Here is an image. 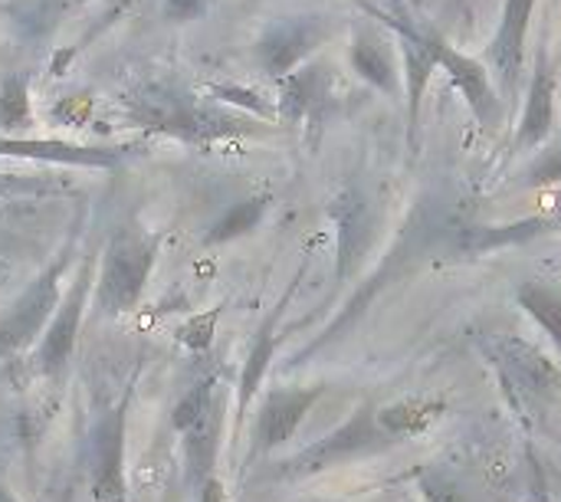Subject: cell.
Wrapping results in <instances>:
<instances>
[{"label":"cell","instance_id":"cell-1","mask_svg":"<svg viewBox=\"0 0 561 502\" xmlns=\"http://www.w3.org/2000/svg\"><path fill=\"white\" fill-rule=\"evenodd\" d=\"M122 112L131 125L181 141L207 145L233 135H250L253 122L224 109L214 99H201L171 79H151L122 95Z\"/></svg>","mask_w":561,"mask_h":502},{"label":"cell","instance_id":"cell-2","mask_svg":"<svg viewBox=\"0 0 561 502\" xmlns=\"http://www.w3.org/2000/svg\"><path fill=\"white\" fill-rule=\"evenodd\" d=\"M158 253H161V233L145 230L135 220L115 227L102 250L95 306L105 316H125L128 309H135L151 279Z\"/></svg>","mask_w":561,"mask_h":502},{"label":"cell","instance_id":"cell-3","mask_svg":"<svg viewBox=\"0 0 561 502\" xmlns=\"http://www.w3.org/2000/svg\"><path fill=\"white\" fill-rule=\"evenodd\" d=\"M362 7L368 10V16L385 26L391 33V39L398 43V53L404 59V102H408V145L417 148V122H421V105L424 95L431 89V79L437 72V56L431 49L427 30L431 20L417 16L414 10H408L401 0L394 3H371L362 0Z\"/></svg>","mask_w":561,"mask_h":502},{"label":"cell","instance_id":"cell-4","mask_svg":"<svg viewBox=\"0 0 561 502\" xmlns=\"http://www.w3.org/2000/svg\"><path fill=\"white\" fill-rule=\"evenodd\" d=\"M135 378L125 385L118 401L102 404L92 434H89V493L92 502H128L125 483V431H128V411H131Z\"/></svg>","mask_w":561,"mask_h":502},{"label":"cell","instance_id":"cell-5","mask_svg":"<svg viewBox=\"0 0 561 502\" xmlns=\"http://www.w3.org/2000/svg\"><path fill=\"white\" fill-rule=\"evenodd\" d=\"M388 447H394V441L378 424V408L375 404H362L348 421H342L322 441H316L306 450H299L296 457L283 460L279 464V477H312V474L342 467V464H348L355 457H365V454H375V450H388Z\"/></svg>","mask_w":561,"mask_h":502},{"label":"cell","instance_id":"cell-6","mask_svg":"<svg viewBox=\"0 0 561 502\" xmlns=\"http://www.w3.org/2000/svg\"><path fill=\"white\" fill-rule=\"evenodd\" d=\"M76 253V240H69L56 260L23 289V296L10 306V312L0 319V362L7 355H16L20 349H26L36 335L46 332V322H53L56 309H59V293H62V276L69 270V260Z\"/></svg>","mask_w":561,"mask_h":502},{"label":"cell","instance_id":"cell-7","mask_svg":"<svg viewBox=\"0 0 561 502\" xmlns=\"http://www.w3.org/2000/svg\"><path fill=\"white\" fill-rule=\"evenodd\" d=\"M332 36V20L322 13H283L276 20H270L260 36H256V62L260 69L279 82L289 72H296L299 66H306L319 46H325V39Z\"/></svg>","mask_w":561,"mask_h":502},{"label":"cell","instance_id":"cell-8","mask_svg":"<svg viewBox=\"0 0 561 502\" xmlns=\"http://www.w3.org/2000/svg\"><path fill=\"white\" fill-rule=\"evenodd\" d=\"M427 39H431L434 56H437V69L447 72V79H450L454 89L463 95V102H467V109L477 115V122L486 125V128L500 125L503 115H506V102H503V95H500V89H496V82H493L490 66H486L483 59H477V56L457 49L434 23H431V30H427Z\"/></svg>","mask_w":561,"mask_h":502},{"label":"cell","instance_id":"cell-9","mask_svg":"<svg viewBox=\"0 0 561 502\" xmlns=\"http://www.w3.org/2000/svg\"><path fill=\"white\" fill-rule=\"evenodd\" d=\"M539 0H503L496 30L486 46V66L493 72V82L503 95V102L519 99L526 56H529V26Z\"/></svg>","mask_w":561,"mask_h":502},{"label":"cell","instance_id":"cell-10","mask_svg":"<svg viewBox=\"0 0 561 502\" xmlns=\"http://www.w3.org/2000/svg\"><path fill=\"white\" fill-rule=\"evenodd\" d=\"M493 362L506 372V381L533 404L561 401V365L552 362L539 345L523 335H500L493 345Z\"/></svg>","mask_w":561,"mask_h":502},{"label":"cell","instance_id":"cell-11","mask_svg":"<svg viewBox=\"0 0 561 502\" xmlns=\"http://www.w3.org/2000/svg\"><path fill=\"white\" fill-rule=\"evenodd\" d=\"M95 283V253L82 256V266L76 273V283L69 286L66 299L59 303L53 322L46 326L43 339H39V352H36V368L46 378H59L76 352V339H79V326H82V312L89 303Z\"/></svg>","mask_w":561,"mask_h":502},{"label":"cell","instance_id":"cell-12","mask_svg":"<svg viewBox=\"0 0 561 502\" xmlns=\"http://www.w3.org/2000/svg\"><path fill=\"white\" fill-rule=\"evenodd\" d=\"M329 217H332L335 237H339L335 276H339V283H345L348 276H355V270L365 263V256H368V250H371V243H375L378 210H375L371 197L365 194V187L345 184V187L332 197Z\"/></svg>","mask_w":561,"mask_h":502},{"label":"cell","instance_id":"cell-13","mask_svg":"<svg viewBox=\"0 0 561 502\" xmlns=\"http://www.w3.org/2000/svg\"><path fill=\"white\" fill-rule=\"evenodd\" d=\"M138 145H82L66 138H23V135H0V158H20L36 164L56 168H118L131 158Z\"/></svg>","mask_w":561,"mask_h":502},{"label":"cell","instance_id":"cell-14","mask_svg":"<svg viewBox=\"0 0 561 502\" xmlns=\"http://www.w3.org/2000/svg\"><path fill=\"white\" fill-rule=\"evenodd\" d=\"M559 132V72L549 56V46H539L536 69L523 99V115L516 125V148L536 151Z\"/></svg>","mask_w":561,"mask_h":502},{"label":"cell","instance_id":"cell-15","mask_svg":"<svg viewBox=\"0 0 561 502\" xmlns=\"http://www.w3.org/2000/svg\"><path fill=\"white\" fill-rule=\"evenodd\" d=\"M322 395H325V388H319V385L270 391L260 408L256 427H253V454H273V450L286 447Z\"/></svg>","mask_w":561,"mask_h":502},{"label":"cell","instance_id":"cell-16","mask_svg":"<svg viewBox=\"0 0 561 502\" xmlns=\"http://www.w3.org/2000/svg\"><path fill=\"white\" fill-rule=\"evenodd\" d=\"M391 33H385V26H375V23H362L352 36V46H348V62L355 69V76L362 82H368L371 89L398 99L404 92L401 85V72H398V56H394V46H391Z\"/></svg>","mask_w":561,"mask_h":502},{"label":"cell","instance_id":"cell-17","mask_svg":"<svg viewBox=\"0 0 561 502\" xmlns=\"http://www.w3.org/2000/svg\"><path fill=\"white\" fill-rule=\"evenodd\" d=\"M329 69L325 66H316V62H306L299 66L296 72H289L286 79H279V95H276V118L289 122V125H299V122H309V118H319L325 102H329Z\"/></svg>","mask_w":561,"mask_h":502},{"label":"cell","instance_id":"cell-18","mask_svg":"<svg viewBox=\"0 0 561 502\" xmlns=\"http://www.w3.org/2000/svg\"><path fill=\"white\" fill-rule=\"evenodd\" d=\"M220 404H214L191 431L181 434L184 441V464H187V483H194L197 490L214 477V460H217V447H220Z\"/></svg>","mask_w":561,"mask_h":502},{"label":"cell","instance_id":"cell-19","mask_svg":"<svg viewBox=\"0 0 561 502\" xmlns=\"http://www.w3.org/2000/svg\"><path fill=\"white\" fill-rule=\"evenodd\" d=\"M286 303H289V293H286V296H283V303L266 316L263 329H260V332H256V339H253V349H250L247 365H243V375H240V395H237V411H240V418L247 414V408H250V401H253V395H256L260 381H263V378H266V372H270V362H273L276 345H279L276 326H279V319H283Z\"/></svg>","mask_w":561,"mask_h":502},{"label":"cell","instance_id":"cell-20","mask_svg":"<svg viewBox=\"0 0 561 502\" xmlns=\"http://www.w3.org/2000/svg\"><path fill=\"white\" fill-rule=\"evenodd\" d=\"M444 401H431V398H408V401H394L378 408V424L385 427V434L401 444L411 437H421L424 431H431V424L444 414Z\"/></svg>","mask_w":561,"mask_h":502},{"label":"cell","instance_id":"cell-21","mask_svg":"<svg viewBox=\"0 0 561 502\" xmlns=\"http://www.w3.org/2000/svg\"><path fill=\"white\" fill-rule=\"evenodd\" d=\"M519 309L552 339L556 352L561 355V289L549 279H526L516 289Z\"/></svg>","mask_w":561,"mask_h":502},{"label":"cell","instance_id":"cell-22","mask_svg":"<svg viewBox=\"0 0 561 502\" xmlns=\"http://www.w3.org/2000/svg\"><path fill=\"white\" fill-rule=\"evenodd\" d=\"M72 191L69 178L59 174H16V171H0V207H16V204H36L43 197H59Z\"/></svg>","mask_w":561,"mask_h":502},{"label":"cell","instance_id":"cell-23","mask_svg":"<svg viewBox=\"0 0 561 502\" xmlns=\"http://www.w3.org/2000/svg\"><path fill=\"white\" fill-rule=\"evenodd\" d=\"M270 204H273L270 194H253V197L237 201V204L210 227V233H207L204 243H207V247H217V243H230V240H237V237H247L250 230H256V227L263 224Z\"/></svg>","mask_w":561,"mask_h":502},{"label":"cell","instance_id":"cell-24","mask_svg":"<svg viewBox=\"0 0 561 502\" xmlns=\"http://www.w3.org/2000/svg\"><path fill=\"white\" fill-rule=\"evenodd\" d=\"M33 99H30V72L13 69L0 79V132L33 128Z\"/></svg>","mask_w":561,"mask_h":502},{"label":"cell","instance_id":"cell-25","mask_svg":"<svg viewBox=\"0 0 561 502\" xmlns=\"http://www.w3.org/2000/svg\"><path fill=\"white\" fill-rule=\"evenodd\" d=\"M214 404H217V375H204V378H197V381L181 395V401L174 404V411H171V427H174L178 434L191 431Z\"/></svg>","mask_w":561,"mask_h":502},{"label":"cell","instance_id":"cell-26","mask_svg":"<svg viewBox=\"0 0 561 502\" xmlns=\"http://www.w3.org/2000/svg\"><path fill=\"white\" fill-rule=\"evenodd\" d=\"M417 490L424 502H477L470 487L447 467H424L417 474Z\"/></svg>","mask_w":561,"mask_h":502},{"label":"cell","instance_id":"cell-27","mask_svg":"<svg viewBox=\"0 0 561 502\" xmlns=\"http://www.w3.org/2000/svg\"><path fill=\"white\" fill-rule=\"evenodd\" d=\"M207 95L214 102H224V105H240L253 115H263V118H273L276 115V102H266L260 92L253 89H243V85H230V82H220V85H210Z\"/></svg>","mask_w":561,"mask_h":502},{"label":"cell","instance_id":"cell-28","mask_svg":"<svg viewBox=\"0 0 561 502\" xmlns=\"http://www.w3.org/2000/svg\"><path fill=\"white\" fill-rule=\"evenodd\" d=\"M217 319H220V309H210V312H197L191 316L187 322L178 326V342L187 345L191 352H207L210 342H214V329H217Z\"/></svg>","mask_w":561,"mask_h":502},{"label":"cell","instance_id":"cell-29","mask_svg":"<svg viewBox=\"0 0 561 502\" xmlns=\"http://www.w3.org/2000/svg\"><path fill=\"white\" fill-rule=\"evenodd\" d=\"M210 3L214 0H164L161 16L168 23H191V20H201L210 10Z\"/></svg>","mask_w":561,"mask_h":502},{"label":"cell","instance_id":"cell-30","mask_svg":"<svg viewBox=\"0 0 561 502\" xmlns=\"http://www.w3.org/2000/svg\"><path fill=\"white\" fill-rule=\"evenodd\" d=\"M92 115V99H85V95H69V99H59L56 102V109H53V118L59 122V125H82L85 118Z\"/></svg>","mask_w":561,"mask_h":502},{"label":"cell","instance_id":"cell-31","mask_svg":"<svg viewBox=\"0 0 561 502\" xmlns=\"http://www.w3.org/2000/svg\"><path fill=\"white\" fill-rule=\"evenodd\" d=\"M201 502H227V497H224V483L210 477V480L201 487Z\"/></svg>","mask_w":561,"mask_h":502},{"label":"cell","instance_id":"cell-32","mask_svg":"<svg viewBox=\"0 0 561 502\" xmlns=\"http://www.w3.org/2000/svg\"><path fill=\"white\" fill-rule=\"evenodd\" d=\"M10 273H13V266H10V260H7V256L0 253V286H3L7 279H10Z\"/></svg>","mask_w":561,"mask_h":502},{"label":"cell","instance_id":"cell-33","mask_svg":"<svg viewBox=\"0 0 561 502\" xmlns=\"http://www.w3.org/2000/svg\"><path fill=\"white\" fill-rule=\"evenodd\" d=\"M0 502H16L13 497H10V490H7L3 483H0Z\"/></svg>","mask_w":561,"mask_h":502},{"label":"cell","instance_id":"cell-34","mask_svg":"<svg viewBox=\"0 0 561 502\" xmlns=\"http://www.w3.org/2000/svg\"><path fill=\"white\" fill-rule=\"evenodd\" d=\"M552 214H559L561 217V191L556 194V197H552Z\"/></svg>","mask_w":561,"mask_h":502},{"label":"cell","instance_id":"cell-35","mask_svg":"<svg viewBox=\"0 0 561 502\" xmlns=\"http://www.w3.org/2000/svg\"><path fill=\"white\" fill-rule=\"evenodd\" d=\"M10 7H13V0H0V13H10Z\"/></svg>","mask_w":561,"mask_h":502},{"label":"cell","instance_id":"cell-36","mask_svg":"<svg viewBox=\"0 0 561 502\" xmlns=\"http://www.w3.org/2000/svg\"><path fill=\"white\" fill-rule=\"evenodd\" d=\"M552 148H556V151H561V135H559V141H556V145H552Z\"/></svg>","mask_w":561,"mask_h":502}]
</instances>
